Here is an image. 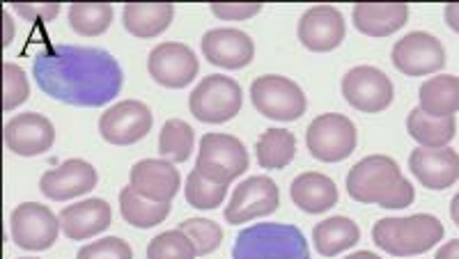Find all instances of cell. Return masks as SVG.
I'll return each instance as SVG.
<instances>
[{"mask_svg": "<svg viewBox=\"0 0 459 259\" xmlns=\"http://www.w3.org/2000/svg\"><path fill=\"white\" fill-rule=\"evenodd\" d=\"M32 76L48 97L81 108L106 106L125 85L120 63L108 51L72 44H53L37 53Z\"/></svg>", "mask_w": 459, "mask_h": 259, "instance_id": "cell-1", "label": "cell"}, {"mask_svg": "<svg viewBox=\"0 0 459 259\" xmlns=\"http://www.w3.org/2000/svg\"><path fill=\"white\" fill-rule=\"evenodd\" d=\"M347 193L360 204H379L384 209H404L413 204L416 191L400 172L391 156H366L347 175Z\"/></svg>", "mask_w": 459, "mask_h": 259, "instance_id": "cell-2", "label": "cell"}, {"mask_svg": "<svg viewBox=\"0 0 459 259\" xmlns=\"http://www.w3.org/2000/svg\"><path fill=\"white\" fill-rule=\"evenodd\" d=\"M232 259H310V250L297 225L257 223L237 234Z\"/></svg>", "mask_w": 459, "mask_h": 259, "instance_id": "cell-3", "label": "cell"}, {"mask_svg": "<svg viewBox=\"0 0 459 259\" xmlns=\"http://www.w3.org/2000/svg\"><path fill=\"white\" fill-rule=\"evenodd\" d=\"M444 238V225L429 213L404 218H381L372 228V241L384 253L395 257H411L432 250Z\"/></svg>", "mask_w": 459, "mask_h": 259, "instance_id": "cell-4", "label": "cell"}, {"mask_svg": "<svg viewBox=\"0 0 459 259\" xmlns=\"http://www.w3.org/2000/svg\"><path fill=\"white\" fill-rule=\"evenodd\" d=\"M241 104H244V97H241L239 83L223 73L204 76L188 97V108L194 117L207 125L230 122L241 110Z\"/></svg>", "mask_w": 459, "mask_h": 259, "instance_id": "cell-5", "label": "cell"}, {"mask_svg": "<svg viewBox=\"0 0 459 259\" xmlns=\"http://www.w3.org/2000/svg\"><path fill=\"white\" fill-rule=\"evenodd\" d=\"M248 163H251L248 150H246L239 138L228 134L203 135L198 159H195V168L204 177L228 186L232 179H237V177H241L248 170Z\"/></svg>", "mask_w": 459, "mask_h": 259, "instance_id": "cell-6", "label": "cell"}, {"mask_svg": "<svg viewBox=\"0 0 459 259\" xmlns=\"http://www.w3.org/2000/svg\"><path fill=\"white\" fill-rule=\"evenodd\" d=\"M251 101L257 113L276 122H294L308 108V99L294 81L278 73H266L253 81Z\"/></svg>", "mask_w": 459, "mask_h": 259, "instance_id": "cell-7", "label": "cell"}, {"mask_svg": "<svg viewBox=\"0 0 459 259\" xmlns=\"http://www.w3.org/2000/svg\"><path fill=\"white\" fill-rule=\"evenodd\" d=\"M359 142V134L350 117L340 113L319 115L306 131L310 154L322 163H338L350 159Z\"/></svg>", "mask_w": 459, "mask_h": 259, "instance_id": "cell-8", "label": "cell"}, {"mask_svg": "<svg viewBox=\"0 0 459 259\" xmlns=\"http://www.w3.org/2000/svg\"><path fill=\"white\" fill-rule=\"evenodd\" d=\"M278 203H281V193L276 182L264 175H255L235 186L223 216L230 225L251 223L255 218L272 216L278 209Z\"/></svg>", "mask_w": 459, "mask_h": 259, "instance_id": "cell-9", "label": "cell"}, {"mask_svg": "<svg viewBox=\"0 0 459 259\" xmlns=\"http://www.w3.org/2000/svg\"><path fill=\"white\" fill-rule=\"evenodd\" d=\"M391 78L381 69L360 65L350 69L342 78V97L351 108L360 113H381L393 104Z\"/></svg>", "mask_w": 459, "mask_h": 259, "instance_id": "cell-10", "label": "cell"}, {"mask_svg": "<svg viewBox=\"0 0 459 259\" xmlns=\"http://www.w3.org/2000/svg\"><path fill=\"white\" fill-rule=\"evenodd\" d=\"M12 241L23 250H47L60 234V218L44 204L23 203L12 212Z\"/></svg>", "mask_w": 459, "mask_h": 259, "instance_id": "cell-11", "label": "cell"}, {"mask_svg": "<svg viewBox=\"0 0 459 259\" xmlns=\"http://www.w3.org/2000/svg\"><path fill=\"white\" fill-rule=\"evenodd\" d=\"M391 60L397 72L404 76H428L444 69L446 51L437 37L418 30L397 39L391 51Z\"/></svg>", "mask_w": 459, "mask_h": 259, "instance_id": "cell-12", "label": "cell"}, {"mask_svg": "<svg viewBox=\"0 0 459 259\" xmlns=\"http://www.w3.org/2000/svg\"><path fill=\"white\" fill-rule=\"evenodd\" d=\"M147 69H150V76L163 88L182 90L194 83L200 65L195 53L186 44L163 42L150 51Z\"/></svg>", "mask_w": 459, "mask_h": 259, "instance_id": "cell-13", "label": "cell"}, {"mask_svg": "<svg viewBox=\"0 0 459 259\" xmlns=\"http://www.w3.org/2000/svg\"><path fill=\"white\" fill-rule=\"evenodd\" d=\"M101 138L110 145H134L152 131V113L143 101L126 99L110 106L100 119Z\"/></svg>", "mask_w": 459, "mask_h": 259, "instance_id": "cell-14", "label": "cell"}, {"mask_svg": "<svg viewBox=\"0 0 459 259\" xmlns=\"http://www.w3.org/2000/svg\"><path fill=\"white\" fill-rule=\"evenodd\" d=\"M299 42L308 51L329 53L342 44L347 28L340 10L333 5H315L299 19Z\"/></svg>", "mask_w": 459, "mask_h": 259, "instance_id": "cell-15", "label": "cell"}, {"mask_svg": "<svg viewBox=\"0 0 459 259\" xmlns=\"http://www.w3.org/2000/svg\"><path fill=\"white\" fill-rule=\"evenodd\" d=\"M100 182V175L83 159H69L63 166L47 170L39 179V191L53 200V203H65L74 197L85 195L92 191Z\"/></svg>", "mask_w": 459, "mask_h": 259, "instance_id": "cell-16", "label": "cell"}, {"mask_svg": "<svg viewBox=\"0 0 459 259\" xmlns=\"http://www.w3.org/2000/svg\"><path fill=\"white\" fill-rule=\"evenodd\" d=\"M5 147L12 154L39 156L51 150L56 141V129L51 119L39 113H22L12 117L3 129Z\"/></svg>", "mask_w": 459, "mask_h": 259, "instance_id": "cell-17", "label": "cell"}, {"mask_svg": "<svg viewBox=\"0 0 459 259\" xmlns=\"http://www.w3.org/2000/svg\"><path fill=\"white\" fill-rule=\"evenodd\" d=\"M203 53L209 63L223 69H244L253 63L255 44L244 30L214 28L203 37Z\"/></svg>", "mask_w": 459, "mask_h": 259, "instance_id": "cell-18", "label": "cell"}, {"mask_svg": "<svg viewBox=\"0 0 459 259\" xmlns=\"http://www.w3.org/2000/svg\"><path fill=\"white\" fill-rule=\"evenodd\" d=\"M409 170L429 191H446L459 179V154L450 147H420L409 156Z\"/></svg>", "mask_w": 459, "mask_h": 259, "instance_id": "cell-19", "label": "cell"}, {"mask_svg": "<svg viewBox=\"0 0 459 259\" xmlns=\"http://www.w3.org/2000/svg\"><path fill=\"white\" fill-rule=\"evenodd\" d=\"M129 186L152 203L170 204L179 191V170L170 161L145 159L131 168Z\"/></svg>", "mask_w": 459, "mask_h": 259, "instance_id": "cell-20", "label": "cell"}, {"mask_svg": "<svg viewBox=\"0 0 459 259\" xmlns=\"http://www.w3.org/2000/svg\"><path fill=\"white\" fill-rule=\"evenodd\" d=\"M110 207L101 197H90L83 203L67 204L60 212V229L65 237L72 241H88V238L97 237L104 232L110 225Z\"/></svg>", "mask_w": 459, "mask_h": 259, "instance_id": "cell-21", "label": "cell"}, {"mask_svg": "<svg viewBox=\"0 0 459 259\" xmlns=\"http://www.w3.org/2000/svg\"><path fill=\"white\" fill-rule=\"evenodd\" d=\"M351 19L363 35L388 37L407 23L409 7L404 3H356Z\"/></svg>", "mask_w": 459, "mask_h": 259, "instance_id": "cell-22", "label": "cell"}, {"mask_svg": "<svg viewBox=\"0 0 459 259\" xmlns=\"http://www.w3.org/2000/svg\"><path fill=\"white\" fill-rule=\"evenodd\" d=\"M292 203L306 213H324L338 204V186L322 172H303L290 186Z\"/></svg>", "mask_w": 459, "mask_h": 259, "instance_id": "cell-23", "label": "cell"}, {"mask_svg": "<svg viewBox=\"0 0 459 259\" xmlns=\"http://www.w3.org/2000/svg\"><path fill=\"white\" fill-rule=\"evenodd\" d=\"M172 16H175L172 3H126L122 22L134 37L150 39L161 35L170 26Z\"/></svg>", "mask_w": 459, "mask_h": 259, "instance_id": "cell-24", "label": "cell"}, {"mask_svg": "<svg viewBox=\"0 0 459 259\" xmlns=\"http://www.w3.org/2000/svg\"><path fill=\"white\" fill-rule=\"evenodd\" d=\"M360 229L359 225L347 216L326 218L313 228L315 248L322 257H335L342 250H350L359 244Z\"/></svg>", "mask_w": 459, "mask_h": 259, "instance_id": "cell-25", "label": "cell"}, {"mask_svg": "<svg viewBox=\"0 0 459 259\" xmlns=\"http://www.w3.org/2000/svg\"><path fill=\"white\" fill-rule=\"evenodd\" d=\"M420 110L432 117H455L459 110V78L432 76L420 85Z\"/></svg>", "mask_w": 459, "mask_h": 259, "instance_id": "cell-26", "label": "cell"}, {"mask_svg": "<svg viewBox=\"0 0 459 259\" xmlns=\"http://www.w3.org/2000/svg\"><path fill=\"white\" fill-rule=\"evenodd\" d=\"M407 131L420 147L438 150L450 145L457 131V122L455 117H432L425 110L413 108L407 117Z\"/></svg>", "mask_w": 459, "mask_h": 259, "instance_id": "cell-27", "label": "cell"}, {"mask_svg": "<svg viewBox=\"0 0 459 259\" xmlns=\"http://www.w3.org/2000/svg\"><path fill=\"white\" fill-rule=\"evenodd\" d=\"M294 151H297V141H294L292 131L285 129H266L255 142L257 163L264 170H281V168L290 166Z\"/></svg>", "mask_w": 459, "mask_h": 259, "instance_id": "cell-28", "label": "cell"}, {"mask_svg": "<svg viewBox=\"0 0 459 259\" xmlns=\"http://www.w3.org/2000/svg\"><path fill=\"white\" fill-rule=\"evenodd\" d=\"M120 212L126 223L134 228L150 229L154 225L163 223L170 213V204L152 203L147 197L138 195L131 186H125L120 191Z\"/></svg>", "mask_w": 459, "mask_h": 259, "instance_id": "cell-29", "label": "cell"}, {"mask_svg": "<svg viewBox=\"0 0 459 259\" xmlns=\"http://www.w3.org/2000/svg\"><path fill=\"white\" fill-rule=\"evenodd\" d=\"M195 134L184 119H168L159 134V154L170 163H184L194 154Z\"/></svg>", "mask_w": 459, "mask_h": 259, "instance_id": "cell-30", "label": "cell"}, {"mask_svg": "<svg viewBox=\"0 0 459 259\" xmlns=\"http://www.w3.org/2000/svg\"><path fill=\"white\" fill-rule=\"evenodd\" d=\"M69 26L83 37H97L108 30L113 22V5L108 3H74L69 7Z\"/></svg>", "mask_w": 459, "mask_h": 259, "instance_id": "cell-31", "label": "cell"}, {"mask_svg": "<svg viewBox=\"0 0 459 259\" xmlns=\"http://www.w3.org/2000/svg\"><path fill=\"white\" fill-rule=\"evenodd\" d=\"M186 203L195 209H216L223 204L225 195H228V186L225 184L214 182V179H209L204 177L203 172L195 168L191 175L186 177Z\"/></svg>", "mask_w": 459, "mask_h": 259, "instance_id": "cell-32", "label": "cell"}, {"mask_svg": "<svg viewBox=\"0 0 459 259\" xmlns=\"http://www.w3.org/2000/svg\"><path fill=\"white\" fill-rule=\"evenodd\" d=\"M178 229L186 234L188 241L194 244L198 257L214 253L221 246V241H223V229H221V225H216L214 220H207V218H188V220L179 223Z\"/></svg>", "mask_w": 459, "mask_h": 259, "instance_id": "cell-33", "label": "cell"}, {"mask_svg": "<svg viewBox=\"0 0 459 259\" xmlns=\"http://www.w3.org/2000/svg\"><path fill=\"white\" fill-rule=\"evenodd\" d=\"M194 244L188 241V237L179 229H170L159 237H154L147 246V259H195Z\"/></svg>", "mask_w": 459, "mask_h": 259, "instance_id": "cell-34", "label": "cell"}, {"mask_svg": "<svg viewBox=\"0 0 459 259\" xmlns=\"http://www.w3.org/2000/svg\"><path fill=\"white\" fill-rule=\"evenodd\" d=\"M30 97V85H28V76L19 65L5 63L3 65V110L19 108L23 101Z\"/></svg>", "mask_w": 459, "mask_h": 259, "instance_id": "cell-35", "label": "cell"}, {"mask_svg": "<svg viewBox=\"0 0 459 259\" xmlns=\"http://www.w3.org/2000/svg\"><path fill=\"white\" fill-rule=\"evenodd\" d=\"M76 259H134V250L120 237H106L101 241L83 246L76 253Z\"/></svg>", "mask_w": 459, "mask_h": 259, "instance_id": "cell-36", "label": "cell"}, {"mask_svg": "<svg viewBox=\"0 0 459 259\" xmlns=\"http://www.w3.org/2000/svg\"><path fill=\"white\" fill-rule=\"evenodd\" d=\"M260 12V3H212V14L223 19V22H246Z\"/></svg>", "mask_w": 459, "mask_h": 259, "instance_id": "cell-37", "label": "cell"}, {"mask_svg": "<svg viewBox=\"0 0 459 259\" xmlns=\"http://www.w3.org/2000/svg\"><path fill=\"white\" fill-rule=\"evenodd\" d=\"M12 10L16 14H22L26 22H53L57 14H60V5L57 3H37V5H30V3H14Z\"/></svg>", "mask_w": 459, "mask_h": 259, "instance_id": "cell-38", "label": "cell"}, {"mask_svg": "<svg viewBox=\"0 0 459 259\" xmlns=\"http://www.w3.org/2000/svg\"><path fill=\"white\" fill-rule=\"evenodd\" d=\"M437 259H459V238L448 241L446 246H441L437 253Z\"/></svg>", "mask_w": 459, "mask_h": 259, "instance_id": "cell-39", "label": "cell"}, {"mask_svg": "<svg viewBox=\"0 0 459 259\" xmlns=\"http://www.w3.org/2000/svg\"><path fill=\"white\" fill-rule=\"evenodd\" d=\"M444 14H446V23H448L455 32H459V3H450V5H446Z\"/></svg>", "mask_w": 459, "mask_h": 259, "instance_id": "cell-40", "label": "cell"}, {"mask_svg": "<svg viewBox=\"0 0 459 259\" xmlns=\"http://www.w3.org/2000/svg\"><path fill=\"white\" fill-rule=\"evenodd\" d=\"M3 28H5L3 30V47H10L12 37H14V23H12L10 12L7 10H3Z\"/></svg>", "mask_w": 459, "mask_h": 259, "instance_id": "cell-41", "label": "cell"}, {"mask_svg": "<svg viewBox=\"0 0 459 259\" xmlns=\"http://www.w3.org/2000/svg\"><path fill=\"white\" fill-rule=\"evenodd\" d=\"M450 216H453L455 225L459 228V193L453 197V203H450Z\"/></svg>", "mask_w": 459, "mask_h": 259, "instance_id": "cell-42", "label": "cell"}, {"mask_svg": "<svg viewBox=\"0 0 459 259\" xmlns=\"http://www.w3.org/2000/svg\"><path fill=\"white\" fill-rule=\"evenodd\" d=\"M347 259H381V257H377V255L370 253V250H360V253L350 255V257H347Z\"/></svg>", "mask_w": 459, "mask_h": 259, "instance_id": "cell-43", "label": "cell"}, {"mask_svg": "<svg viewBox=\"0 0 459 259\" xmlns=\"http://www.w3.org/2000/svg\"><path fill=\"white\" fill-rule=\"evenodd\" d=\"M23 259H37V257H23Z\"/></svg>", "mask_w": 459, "mask_h": 259, "instance_id": "cell-44", "label": "cell"}, {"mask_svg": "<svg viewBox=\"0 0 459 259\" xmlns=\"http://www.w3.org/2000/svg\"><path fill=\"white\" fill-rule=\"evenodd\" d=\"M344 259H347V257H344Z\"/></svg>", "mask_w": 459, "mask_h": 259, "instance_id": "cell-45", "label": "cell"}]
</instances>
